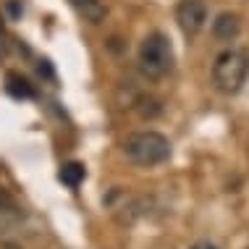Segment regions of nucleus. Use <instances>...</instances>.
Returning <instances> with one entry per match:
<instances>
[{"mask_svg":"<svg viewBox=\"0 0 249 249\" xmlns=\"http://www.w3.org/2000/svg\"><path fill=\"white\" fill-rule=\"evenodd\" d=\"M124 155L134 165L152 168L171 158V142L160 131H134L124 139Z\"/></svg>","mask_w":249,"mask_h":249,"instance_id":"f257e3e1","label":"nucleus"},{"mask_svg":"<svg viewBox=\"0 0 249 249\" xmlns=\"http://www.w3.org/2000/svg\"><path fill=\"white\" fill-rule=\"evenodd\" d=\"M249 76V55L244 50H223L213 63V84L223 95H236Z\"/></svg>","mask_w":249,"mask_h":249,"instance_id":"f03ea898","label":"nucleus"},{"mask_svg":"<svg viewBox=\"0 0 249 249\" xmlns=\"http://www.w3.org/2000/svg\"><path fill=\"white\" fill-rule=\"evenodd\" d=\"M139 69L147 79H163L173 69V48L163 32H152L139 45Z\"/></svg>","mask_w":249,"mask_h":249,"instance_id":"7ed1b4c3","label":"nucleus"},{"mask_svg":"<svg viewBox=\"0 0 249 249\" xmlns=\"http://www.w3.org/2000/svg\"><path fill=\"white\" fill-rule=\"evenodd\" d=\"M176 21L186 37H194L207 24V3L205 0H181L176 8Z\"/></svg>","mask_w":249,"mask_h":249,"instance_id":"20e7f679","label":"nucleus"},{"mask_svg":"<svg viewBox=\"0 0 249 249\" xmlns=\"http://www.w3.org/2000/svg\"><path fill=\"white\" fill-rule=\"evenodd\" d=\"M241 32V16L239 13H220L218 18L213 21V37L220 39V42H231V39H236Z\"/></svg>","mask_w":249,"mask_h":249,"instance_id":"39448f33","label":"nucleus"},{"mask_svg":"<svg viewBox=\"0 0 249 249\" xmlns=\"http://www.w3.org/2000/svg\"><path fill=\"white\" fill-rule=\"evenodd\" d=\"M69 3L76 8L89 24H103L107 16V5L103 0H69Z\"/></svg>","mask_w":249,"mask_h":249,"instance_id":"423d86ee","label":"nucleus"},{"mask_svg":"<svg viewBox=\"0 0 249 249\" xmlns=\"http://www.w3.org/2000/svg\"><path fill=\"white\" fill-rule=\"evenodd\" d=\"M60 181H63L69 189H76L79 184L84 181V176H87V171H84V165L82 163H76V160H71V163H63L60 165Z\"/></svg>","mask_w":249,"mask_h":249,"instance_id":"0eeeda50","label":"nucleus"},{"mask_svg":"<svg viewBox=\"0 0 249 249\" xmlns=\"http://www.w3.org/2000/svg\"><path fill=\"white\" fill-rule=\"evenodd\" d=\"M5 89L13 97H35V87L29 84V79L18 76V73H8L5 76Z\"/></svg>","mask_w":249,"mask_h":249,"instance_id":"6e6552de","label":"nucleus"},{"mask_svg":"<svg viewBox=\"0 0 249 249\" xmlns=\"http://www.w3.org/2000/svg\"><path fill=\"white\" fill-rule=\"evenodd\" d=\"M0 210H13V199L5 189H0Z\"/></svg>","mask_w":249,"mask_h":249,"instance_id":"1a4fd4ad","label":"nucleus"},{"mask_svg":"<svg viewBox=\"0 0 249 249\" xmlns=\"http://www.w3.org/2000/svg\"><path fill=\"white\" fill-rule=\"evenodd\" d=\"M192 249H218L215 244H210V241H199V244H194Z\"/></svg>","mask_w":249,"mask_h":249,"instance_id":"9d476101","label":"nucleus"},{"mask_svg":"<svg viewBox=\"0 0 249 249\" xmlns=\"http://www.w3.org/2000/svg\"><path fill=\"white\" fill-rule=\"evenodd\" d=\"M0 249H16V247H0Z\"/></svg>","mask_w":249,"mask_h":249,"instance_id":"9b49d317","label":"nucleus"}]
</instances>
